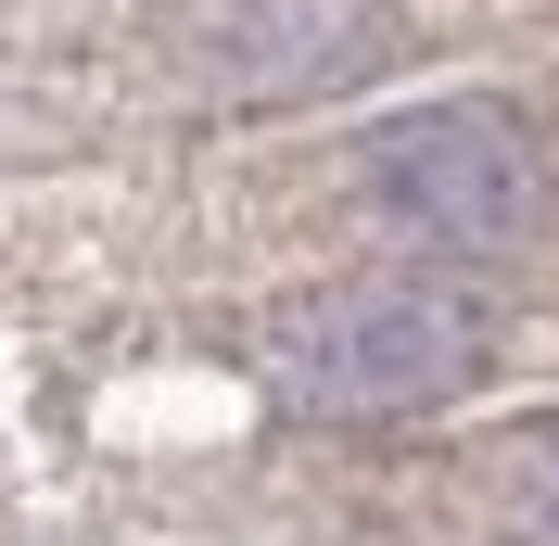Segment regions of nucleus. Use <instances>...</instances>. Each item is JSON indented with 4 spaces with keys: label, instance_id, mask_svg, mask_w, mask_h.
Masks as SVG:
<instances>
[{
    "label": "nucleus",
    "instance_id": "obj_1",
    "mask_svg": "<svg viewBox=\"0 0 559 546\" xmlns=\"http://www.w3.org/2000/svg\"><path fill=\"white\" fill-rule=\"evenodd\" d=\"M496 356L484 306L457 280H344L267 331V394L306 419H407L471 394Z\"/></svg>",
    "mask_w": 559,
    "mask_h": 546
},
{
    "label": "nucleus",
    "instance_id": "obj_2",
    "mask_svg": "<svg viewBox=\"0 0 559 546\" xmlns=\"http://www.w3.org/2000/svg\"><path fill=\"white\" fill-rule=\"evenodd\" d=\"M356 178L369 204L394 216L407 241H445V254H496V241L534 229V128L509 103H419L394 128L356 140Z\"/></svg>",
    "mask_w": 559,
    "mask_h": 546
},
{
    "label": "nucleus",
    "instance_id": "obj_3",
    "mask_svg": "<svg viewBox=\"0 0 559 546\" xmlns=\"http://www.w3.org/2000/svg\"><path fill=\"white\" fill-rule=\"evenodd\" d=\"M496 496H509V534H522V546H559V419L509 432V458H496Z\"/></svg>",
    "mask_w": 559,
    "mask_h": 546
}]
</instances>
